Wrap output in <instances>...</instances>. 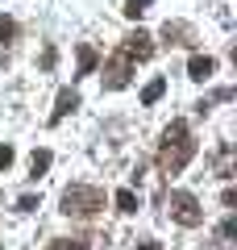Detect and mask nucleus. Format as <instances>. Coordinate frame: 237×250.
I'll list each match as a JSON object with an SVG mask.
<instances>
[{"label":"nucleus","mask_w":237,"mask_h":250,"mask_svg":"<svg viewBox=\"0 0 237 250\" xmlns=\"http://www.w3.org/2000/svg\"><path fill=\"white\" fill-rule=\"evenodd\" d=\"M192 154H196V142H192L187 121H171L162 129V146H158V171L162 175H179L192 163Z\"/></svg>","instance_id":"nucleus-1"},{"label":"nucleus","mask_w":237,"mask_h":250,"mask_svg":"<svg viewBox=\"0 0 237 250\" xmlns=\"http://www.w3.org/2000/svg\"><path fill=\"white\" fill-rule=\"evenodd\" d=\"M104 208V192L92 184H71L62 192V213L67 217H96Z\"/></svg>","instance_id":"nucleus-2"},{"label":"nucleus","mask_w":237,"mask_h":250,"mask_svg":"<svg viewBox=\"0 0 237 250\" xmlns=\"http://www.w3.org/2000/svg\"><path fill=\"white\" fill-rule=\"evenodd\" d=\"M167 208H171V221H179L183 229H196V225L204 221V208H200V200H196L192 192H171Z\"/></svg>","instance_id":"nucleus-3"},{"label":"nucleus","mask_w":237,"mask_h":250,"mask_svg":"<svg viewBox=\"0 0 237 250\" xmlns=\"http://www.w3.org/2000/svg\"><path fill=\"white\" fill-rule=\"evenodd\" d=\"M129 75H133V59L125 50H117L113 59L104 62V75H100V83H104L108 92H121L125 83H129Z\"/></svg>","instance_id":"nucleus-4"},{"label":"nucleus","mask_w":237,"mask_h":250,"mask_svg":"<svg viewBox=\"0 0 237 250\" xmlns=\"http://www.w3.org/2000/svg\"><path fill=\"white\" fill-rule=\"evenodd\" d=\"M121 50L129 54L133 62H146L150 54H154V38H150V34H141V29H133V34L121 42Z\"/></svg>","instance_id":"nucleus-5"},{"label":"nucleus","mask_w":237,"mask_h":250,"mask_svg":"<svg viewBox=\"0 0 237 250\" xmlns=\"http://www.w3.org/2000/svg\"><path fill=\"white\" fill-rule=\"evenodd\" d=\"M162 38H167V46H192L196 42L192 25H183V21H167L162 25Z\"/></svg>","instance_id":"nucleus-6"},{"label":"nucleus","mask_w":237,"mask_h":250,"mask_svg":"<svg viewBox=\"0 0 237 250\" xmlns=\"http://www.w3.org/2000/svg\"><path fill=\"white\" fill-rule=\"evenodd\" d=\"M75 108H79V92H75V88H62V92H59V100H54L50 125H59L62 117H67V113H75Z\"/></svg>","instance_id":"nucleus-7"},{"label":"nucleus","mask_w":237,"mask_h":250,"mask_svg":"<svg viewBox=\"0 0 237 250\" xmlns=\"http://www.w3.org/2000/svg\"><path fill=\"white\" fill-rule=\"evenodd\" d=\"M212 71H217V59H208V54H192V62H187V75H192L196 83L212 80Z\"/></svg>","instance_id":"nucleus-8"},{"label":"nucleus","mask_w":237,"mask_h":250,"mask_svg":"<svg viewBox=\"0 0 237 250\" xmlns=\"http://www.w3.org/2000/svg\"><path fill=\"white\" fill-rule=\"evenodd\" d=\"M233 167H237V154H233V146H220V150L212 154V171H217L220 179H229V175H233Z\"/></svg>","instance_id":"nucleus-9"},{"label":"nucleus","mask_w":237,"mask_h":250,"mask_svg":"<svg viewBox=\"0 0 237 250\" xmlns=\"http://www.w3.org/2000/svg\"><path fill=\"white\" fill-rule=\"evenodd\" d=\"M75 54H79V75H92V71H96V62H100V59H96V50H92L88 42H79Z\"/></svg>","instance_id":"nucleus-10"},{"label":"nucleus","mask_w":237,"mask_h":250,"mask_svg":"<svg viewBox=\"0 0 237 250\" xmlns=\"http://www.w3.org/2000/svg\"><path fill=\"white\" fill-rule=\"evenodd\" d=\"M46 171H50V150H34L29 154V175H46Z\"/></svg>","instance_id":"nucleus-11"},{"label":"nucleus","mask_w":237,"mask_h":250,"mask_svg":"<svg viewBox=\"0 0 237 250\" xmlns=\"http://www.w3.org/2000/svg\"><path fill=\"white\" fill-rule=\"evenodd\" d=\"M117 208H121V213H138V192H133V188H121V192H117Z\"/></svg>","instance_id":"nucleus-12"},{"label":"nucleus","mask_w":237,"mask_h":250,"mask_svg":"<svg viewBox=\"0 0 237 250\" xmlns=\"http://www.w3.org/2000/svg\"><path fill=\"white\" fill-rule=\"evenodd\" d=\"M162 92H167V80H150V83H146V92H141V104H154Z\"/></svg>","instance_id":"nucleus-13"},{"label":"nucleus","mask_w":237,"mask_h":250,"mask_svg":"<svg viewBox=\"0 0 237 250\" xmlns=\"http://www.w3.org/2000/svg\"><path fill=\"white\" fill-rule=\"evenodd\" d=\"M46 250H88V242L83 238H54Z\"/></svg>","instance_id":"nucleus-14"},{"label":"nucleus","mask_w":237,"mask_h":250,"mask_svg":"<svg viewBox=\"0 0 237 250\" xmlns=\"http://www.w3.org/2000/svg\"><path fill=\"white\" fill-rule=\"evenodd\" d=\"M150 4H154V0H125V9H121V13H125V17H129V21H138L141 13L150 9Z\"/></svg>","instance_id":"nucleus-15"},{"label":"nucleus","mask_w":237,"mask_h":250,"mask_svg":"<svg viewBox=\"0 0 237 250\" xmlns=\"http://www.w3.org/2000/svg\"><path fill=\"white\" fill-rule=\"evenodd\" d=\"M13 38H17V21L0 13V46H4V42H13Z\"/></svg>","instance_id":"nucleus-16"},{"label":"nucleus","mask_w":237,"mask_h":250,"mask_svg":"<svg viewBox=\"0 0 237 250\" xmlns=\"http://www.w3.org/2000/svg\"><path fill=\"white\" fill-rule=\"evenodd\" d=\"M13 159H17V154H13V146H9V142H0V175L13 167Z\"/></svg>","instance_id":"nucleus-17"},{"label":"nucleus","mask_w":237,"mask_h":250,"mask_svg":"<svg viewBox=\"0 0 237 250\" xmlns=\"http://www.w3.org/2000/svg\"><path fill=\"white\" fill-rule=\"evenodd\" d=\"M54 62H59V50H54V46H46V50H42V71H50Z\"/></svg>","instance_id":"nucleus-18"},{"label":"nucleus","mask_w":237,"mask_h":250,"mask_svg":"<svg viewBox=\"0 0 237 250\" xmlns=\"http://www.w3.org/2000/svg\"><path fill=\"white\" fill-rule=\"evenodd\" d=\"M34 208H38V196H21L17 200V213H34Z\"/></svg>","instance_id":"nucleus-19"},{"label":"nucleus","mask_w":237,"mask_h":250,"mask_svg":"<svg viewBox=\"0 0 237 250\" xmlns=\"http://www.w3.org/2000/svg\"><path fill=\"white\" fill-rule=\"evenodd\" d=\"M233 233H237V221H233V217H229V221L220 225V242H229V238H233Z\"/></svg>","instance_id":"nucleus-20"},{"label":"nucleus","mask_w":237,"mask_h":250,"mask_svg":"<svg viewBox=\"0 0 237 250\" xmlns=\"http://www.w3.org/2000/svg\"><path fill=\"white\" fill-rule=\"evenodd\" d=\"M138 250H162V246H158L154 238H141V242H138Z\"/></svg>","instance_id":"nucleus-21"}]
</instances>
